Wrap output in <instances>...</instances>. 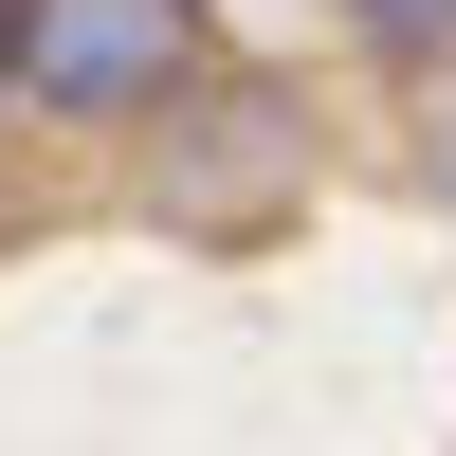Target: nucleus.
I'll return each instance as SVG.
<instances>
[{"label":"nucleus","instance_id":"1","mask_svg":"<svg viewBox=\"0 0 456 456\" xmlns=\"http://www.w3.org/2000/svg\"><path fill=\"white\" fill-rule=\"evenodd\" d=\"M201 55V0H19V92L37 110H146Z\"/></svg>","mask_w":456,"mask_h":456}]
</instances>
